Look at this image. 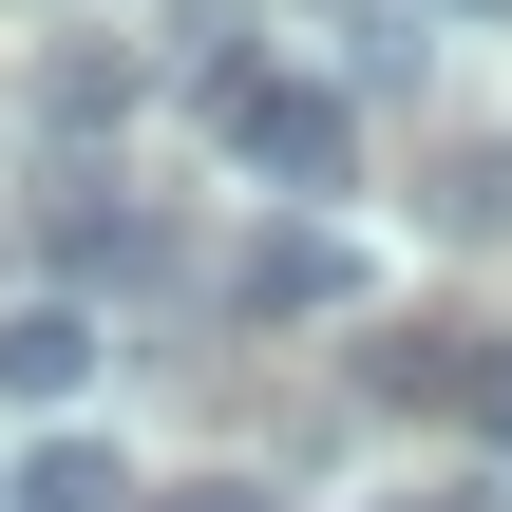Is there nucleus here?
Masks as SVG:
<instances>
[{"mask_svg":"<svg viewBox=\"0 0 512 512\" xmlns=\"http://www.w3.org/2000/svg\"><path fill=\"white\" fill-rule=\"evenodd\" d=\"M209 133H228V171H266V190H342V171H361V114H342L323 76H266V57L209 76Z\"/></svg>","mask_w":512,"mask_h":512,"instance_id":"nucleus-1","label":"nucleus"},{"mask_svg":"<svg viewBox=\"0 0 512 512\" xmlns=\"http://www.w3.org/2000/svg\"><path fill=\"white\" fill-rule=\"evenodd\" d=\"M228 304H247V323H323V304H361V247H342V228H247Z\"/></svg>","mask_w":512,"mask_h":512,"instance_id":"nucleus-2","label":"nucleus"},{"mask_svg":"<svg viewBox=\"0 0 512 512\" xmlns=\"http://www.w3.org/2000/svg\"><path fill=\"white\" fill-rule=\"evenodd\" d=\"M475 380H494V342H475V323H418V342H380V399H399V418H475Z\"/></svg>","mask_w":512,"mask_h":512,"instance_id":"nucleus-3","label":"nucleus"},{"mask_svg":"<svg viewBox=\"0 0 512 512\" xmlns=\"http://www.w3.org/2000/svg\"><path fill=\"white\" fill-rule=\"evenodd\" d=\"M95 380V323L76 304H0V399H76Z\"/></svg>","mask_w":512,"mask_h":512,"instance_id":"nucleus-4","label":"nucleus"},{"mask_svg":"<svg viewBox=\"0 0 512 512\" xmlns=\"http://www.w3.org/2000/svg\"><path fill=\"white\" fill-rule=\"evenodd\" d=\"M114 494H133V475H114L95 437H38V456H19V512H114Z\"/></svg>","mask_w":512,"mask_h":512,"instance_id":"nucleus-5","label":"nucleus"},{"mask_svg":"<svg viewBox=\"0 0 512 512\" xmlns=\"http://www.w3.org/2000/svg\"><path fill=\"white\" fill-rule=\"evenodd\" d=\"M456 228H512V152H456V190H437Z\"/></svg>","mask_w":512,"mask_h":512,"instance_id":"nucleus-6","label":"nucleus"},{"mask_svg":"<svg viewBox=\"0 0 512 512\" xmlns=\"http://www.w3.org/2000/svg\"><path fill=\"white\" fill-rule=\"evenodd\" d=\"M133 512H266L247 475H171V494H133Z\"/></svg>","mask_w":512,"mask_h":512,"instance_id":"nucleus-7","label":"nucleus"},{"mask_svg":"<svg viewBox=\"0 0 512 512\" xmlns=\"http://www.w3.org/2000/svg\"><path fill=\"white\" fill-rule=\"evenodd\" d=\"M475 437H494V456H512V361H494V380H475Z\"/></svg>","mask_w":512,"mask_h":512,"instance_id":"nucleus-8","label":"nucleus"},{"mask_svg":"<svg viewBox=\"0 0 512 512\" xmlns=\"http://www.w3.org/2000/svg\"><path fill=\"white\" fill-rule=\"evenodd\" d=\"M456 19H512V0H456Z\"/></svg>","mask_w":512,"mask_h":512,"instance_id":"nucleus-9","label":"nucleus"}]
</instances>
